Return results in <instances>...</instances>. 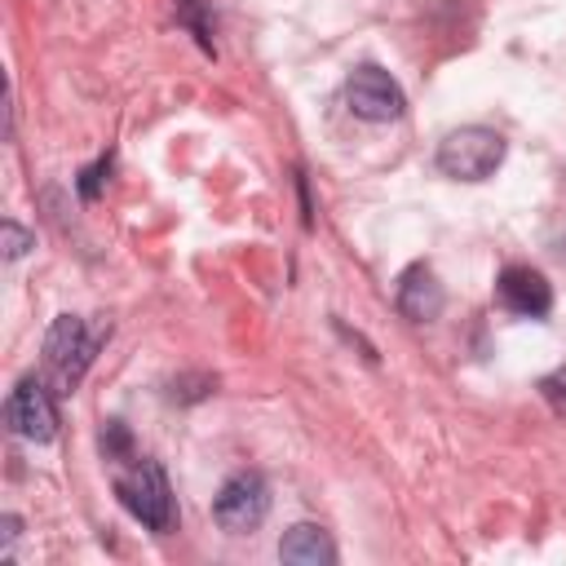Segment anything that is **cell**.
I'll use <instances>...</instances> for the list:
<instances>
[{"label":"cell","instance_id":"6da1fadb","mask_svg":"<svg viewBox=\"0 0 566 566\" xmlns=\"http://www.w3.org/2000/svg\"><path fill=\"white\" fill-rule=\"evenodd\" d=\"M106 336H111V323L88 332V323L80 314H57L49 323V332H44V371H49L57 394H75V385L84 380V371H88V363H93V354Z\"/></svg>","mask_w":566,"mask_h":566},{"label":"cell","instance_id":"7a4b0ae2","mask_svg":"<svg viewBox=\"0 0 566 566\" xmlns=\"http://www.w3.org/2000/svg\"><path fill=\"white\" fill-rule=\"evenodd\" d=\"M115 495H119V504L146 526V531H172V486H168V473H164V464L159 460H150V455H133L119 473H115Z\"/></svg>","mask_w":566,"mask_h":566},{"label":"cell","instance_id":"3957f363","mask_svg":"<svg viewBox=\"0 0 566 566\" xmlns=\"http://www.w3.org/2000/svg\"><path fill=\"white\" fill-rule=\"evenodd\" d=\"M504 137L486 124H460L438 142V172L451 181H486L504 164Z\"/></svg>","mask_w":566,"mask_h":566},{"label":"cell","instance_id":"277c9868","mask_svg":"<svg viewBox=\"0 0 566 566\" xmlns=\"http://www.w3.org/2000/svg\"><path fill=\"white\" fill-rule=\"evenodd\" d=\"M57 389L40 376H22L4 398V424L27 442H53L57 438Z\"/></svg>","mask_w":566,"mask_h":566},{"label":"cell","instance_id":"5b68a950","mask_svg":"<svg viewBox=\"0 0 566 566\" xmlns=\"http://www.w3.org/2000/svg\"><path fill=\"white\" fill-rule=\"evenodd\" d=\"M265 513H270V486H265V478H261L256 469L230 473V478L221 482L217 500H212V517H217V526L230 531V535L256 531V526L265 522Z\"/></svg>","mask_w":566,"mask_h":566},{"label":"cell","instance_id":"8992f818","mask_svg":"<svg viewBox=\"0 0 566 566\" xmlns=\"http://www.w3.org/2000/svg\"><path fill=\"white\" fill-rule=\"evenodd\" d=\"M345 106L367 124H389L407 115V93L389 71H380L376 62H363L345 80Z\"/></svg>","mask_w":566,"mask_h":566},{"label":"cell","instance_id":"52a82bcc","mask_svg":"<svg viewBox=\"0 0 566 566\" xmlns=\"http://www.w3.org/2000/svg\"><path fill=\"white\" fill-rule=\"evenodd\" d=\"M495 301L517 318H544L553 310V287L531 265H504L495 279Z\"/></svg>","mask_w":566,"mask_h":566},{"label":"cell","instance_id":"ba28073f","mask_svg":"<svg viewBox=\"0 0 566 566\" xmlns=\"http://www.w3.org/2000/svg\"><path fill=\"white\" fill-rule=\"evenodd\" d=\"M394 305H398V314L411 318V323H433V318L442 314V305H447V292H442L438 274L416 261V265L402 270L398 292H394Z\"/></svg>","mask_w":566,"mask_h":566},{"label":"cell","instance_id":"9c48e42d","mask_svg":"<svg viewBox=\"0 0 566 566\" xmlns=\"http://www.w3.org/2000/svg\"><path fill=\"white\" fill-rule=\"evenodd\" d=\"M279 562H287V566H332V562H336V544L327 539L323 526L296 522V526L279 539Z\"/></svg>","mask_w":566,"mask_h":566},{"label":"cell","instance_id":"30bf717a","mask_svg":"<svg viewBox=\"0 0 566 566\" xmlns=\"http://www.w3.org/2000/svg\"><path fill=\"white\" fill-rule=\"evenodd\" d=\"M172 9H177V22L199 40V49H203V53H217V49H212V18H208V0H172Z\"/></svg>","mask_w":566,"mask_h":566},{"label":"cell","instance_id":"8fae6325","mask_svg":"<svg viewBox=\"0 0 566 566\" xmlns=\"http://www.w3.org/2000/svg\"><path fill=\"white\" fill-rule=\"evenodd\" d=\"M97 442H102V451H106V460H115V464H124V460H133V438H128V429H124V420H106V424H102V433H97Z\"/></svg>","mask_w":566,"mask_h":566},{"label":"cell","instance_id":"7c38bea8","mask_svg":"<svg viewBox=\"0 0 566 566\" xmlns=\"http://www.w3.org/2000/svg\"><path fill=\"white\" fill-rule=\"evenodd\" d=\"M111 164H115V159H111V155H102L97 164H88V168L75 177V190H80V199H84V203H93V199L102 195V186H106V177H111Z\"/></svg>","mask_w":566,"mask_h":566},{"label":"cell","instance_id":"4fadbf2b","mask_svg":"<svg viewBox=\"0 0 566 566\" xmlns=\"http://www.w3.org/2000/svg\"><path fill=\"white\" fill-rule=\"evenodd\" d=\"M539 398H544L557 416H566V363L553 367L548 376H539Z\"/></svg>","mask_w":566,"mask_h":566},{"label":"cell","instance_id":"5bb4252c","mask_svg":"<svg viewBox=\"0 0 566 566\" xmlns=\"http://www.w3.org/2000/svg\"><path fill=\"white\" fill-rule=\"evenodd\" d=\"M35 239H31V230H22L18 221H4L0 226V248H4V261H18L27 248H31Z\"/></svg>","mask_w":566,"mask_h":566},{"label":"cell","instance_id":"9a60e30c","mask_svg":"<svg viewBox=\"0 0 566 566\" xmlns=\"http://www.w3.org/2000/svg\"><path fill=\"white\" fill-rule=\"evenodd\" d=\"M212 389H217V376H181V380H172V398H177V402L208 398Z\"/></svg>","mask_w":566,"mask_h":566},{"label":"cell","instance_id":"2e32d148","mask_svg":"<svg viewBox=\"0 0 566 566\" xmlns=\"http://www.w3.org/2000/svg\"><path fill=\"white\" fill-rule=\"evenodd\" d=\"M296 190H301V221H305V230L314 226V203H310V181H305V172H296Z\"/></svg>","mask_w":566,"mask_h":566},{"label":"cell","instance_id":"e0dca14e","mask_svg":"<svg viewBox=\"0 0 566 566\" xmlns=\"http://www.w3.org/2000/svg\"><path fill=\"white\" fill-rule=\"evenodd\" d=\"M18 531H22V522H18L13 513H4V553L13 548V539H18Z\"/></svg>","mask_w":566,"mask_h":566}]
</instances>
